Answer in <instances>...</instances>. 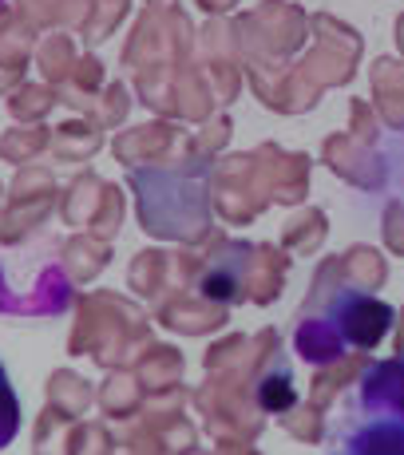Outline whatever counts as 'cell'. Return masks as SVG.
I'll return each mask as SVG.
<instances>
[]
</instances>
